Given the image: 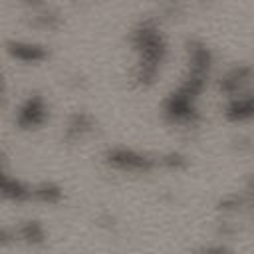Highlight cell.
<instances>
[{
    "instance_id": "3957f363",
    "label": "cell",
    "mask_w": 254,
    "mask_h": 254,
    "mask_svg": "<svg viewBox=\"0 0 254 254\" xmlns=\"http://www.w3.org/2000/svg\"><path fill=\"white\" fill-rule=\"evenodd\" d=\"M194 254H232V252L222 244H210V246H202L194 250Z\"/></svg>"
},
{
    "instance_id": "6da1fadb",
    "label": "cell",
    "mask_w": 254,
    "mask_h": 254,
    "mask_svg": "<svg viewBox=\"0 0 254 254\" xmlns=\"http://www.w3.org/2000/svg\"><path fill=\"white\" fill-rule=\"evenodd\" d=\"M42 119H44V105H42V101L40 99L28 101V105L24 107V111L20 115V123H24V125H38V123H42Z\"/></svg>"
},
{
    "instance_id": "7a4b0ae2",
    "label": "cell",
    "mask_w": 254,
    "mask_h": 254,
    "mask_svg": "<svg viewBox=\"0 0 254 254\" xmlns=\"http://www.w3.org/2000/svg\"><path fill=\"white\" fill-rule=\"evenodd\" d=\"M18 236L30 244H40L44 240V228L38 224V222H26L20 230H18Z\"/></svg>"
}]
</instances>
